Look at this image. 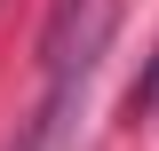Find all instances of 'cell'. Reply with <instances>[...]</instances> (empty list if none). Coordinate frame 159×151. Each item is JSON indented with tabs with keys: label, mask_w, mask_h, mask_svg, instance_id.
Wrapping results in <instances>:
<instances>
[{
	"label": "cell",
	"mask_w": 159,
	"mask_h": 151,
	"mask_svg": "<svg viewBox=\"0 0 159 151\" xmlns=\"http://www.w3.org/2000/svg\"><path fill=\"white\" fill-rule=\"evenodd\" d=\"M143 112H159V56H151V72L127 88V119H143Z\"/></svg>",
	"instance_id": "obj_1"
}]
</instances>
